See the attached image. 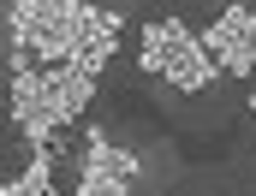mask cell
I'll list each match as a JSON object with an SVG mask.
<instances>
[{"label":"cell","mask_w":256,"mask_h":196,"mask_svg":"<svg viewBox=\"0 0 256 196\" xmlns=\"http://www.w3.org/2000/svg\"><path fill=\"white\" fill-rule=\"evenodd\" d=\"M6 36H12V71L18 65H84L102 77L120 42V12L78 6V0H18L6 6Z\"/></svg>","instance_id":"6da1fadb"},{"label":"cell","mask_w":256,"mask_h":196,"mask_svg":"<svg viewBox=\"0 0 256 196\" xmlns=\"http://www.w3.org/2000/svg\"><path fill=\"white\" fill-rule=\"evenodd\" d=\"M90 95H96V71L84 65H18L12 71V119L36 149H48V137L66 119H78Z\"/></svg>","instance_id":"7a4b0ae2"},{"label":"cell","mask_w":256,"mask_h":196,"mask_svg":"<svg viewBox=\"0 0 256 196\" xmlns=\"http://www.w3.org/2000/svg\"><path fill=\"white\" fill-rule=\"evenodd\" d=\"M143 71H155L161 83H173L179 95H202L220 83V65L202 54L196 30H185V18H149L143 24V54H137Z\"/></svg>","instance_id":"3957f363"},{"label":"cell","mask_w":256,"mask_h":196,"mask_svg":"<svg viewBox=\"0 0 256 196\" xmlns=\"http://www.w3.org/2000/svg\"><path fill=\"white\" fill-rule=\"evenodd\" d=\"M196 42H202V54L220 65L226 77H250L256 71V12L250 6H220V18Z\"/></svg>","instance_id":"277c9868"},{"label":"cell","mask_w":256,"mask_h":196,"mask_svg":"<svg viewBox=\"0 0 256 196\" xmlns=\"http://www.w3.org/2000/svg\"><path fill=\"white\" fill-rule=\"evenodd\" d=\"M137 185V155H120L108 131L90 125L84 137V167H78V196H131Z\"/></svg>","instance_id":"5b68a950"},{"label":"cell","mask_w":256,"mask_h":196,"mask_svg":"<svg viewBox=\"0 0 256 196\" xmlns=\"http://www.w3.org/2000/svg\"><path fill=\"white\" fill-rule=\"evenodd\" d=\"M0 196H54V155H48V149H36L30 173H24V179H12Z\"/></svg>","instance_id":"8992f818"}]
</instances>
